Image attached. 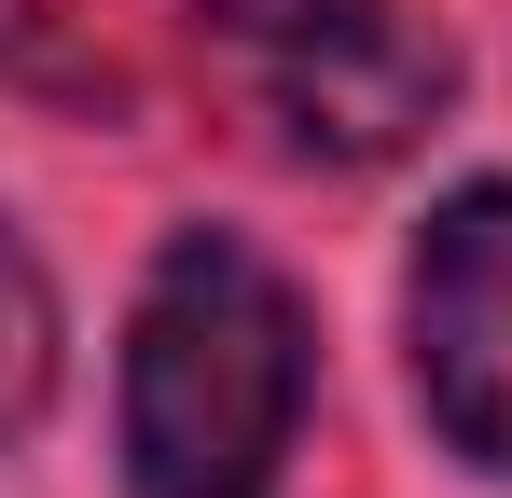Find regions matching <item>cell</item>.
I'll list each match as a JSON object with an SVG mask.
<instances>
[{"label": "cell", "instance_id": "1", "mask_svg": "<svg viewBox=\"0 0 512 498\" xmlns=\"http://www.w3.org/2000/svg\"><path fill=\"white\" fill-rule=\"evenodd\" d=\"M305 305L250 236L194 222L153 249L125 319V485L139 498H263L305 429Z\"/></svg>", "mask_w": 512, "mask_h": 498}, {"label": "cell", "instance_id": "2", "mask_svg": "<svg viewBox=\"0 0 512 498\" xmlns=\"http://www.w3.org/2000/svg\"><path fill=\"white\" fill-rule=\"evenodd\" d=\"M194 56L291 166H402L457 111V42L416 0H194Z\"/></svg>", "mask_w": 512, "mask_h": 498}, {"label": "cell", "instance_id": "3", "mask_svg": "<svg viewBox=\"0 0 512 498\" xmlns=\"http://www.w3.org/2000/svg\"><path fill=\"white\" fill-rule=\"evenodd\" d=\"M402 360H416L429 429H443L485 485H512V180H457L416 222Z\"/></svg>", "mask_w": 512, "mask_h": 498}, {"label": "cell", "instance_id": "4", "mask_svg": "<svg viewBox=\"0 0 512 498\" xmlns=\"http://www.w3.org/2000/svg\"><path fill=\"white\" fill-rule=\"evenodd\" d=\"M42 402H56V291H42L28 236L0 222V443H14Z\"/></svg>", "mask_w": 512, "mask_h": 498}, {"label": "cell", "instance_id": "5", "mask_svg": "<svg viewBox=\"0 0 512 498\" xmlns=\"http://www.w3.org/2000/svg\"><path fill=\"white\" fill-rule=\"evenodd\" d=\"M0 70H28V83H70V97H111V56H97V14L84 0H0Z\"/></svg>", "mask_w": 512, "mask_h": 498}]
</instances>
